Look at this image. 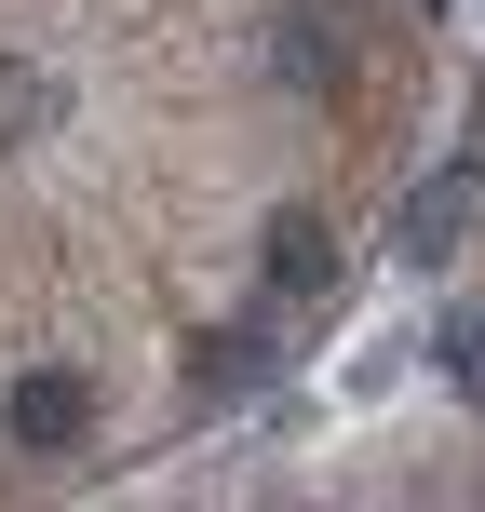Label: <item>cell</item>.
<instances>
[{
	"instance_id": "6da1fadb",
	"label": "cell",
	"mask_w": 485,
	"mask_h": 512,
	"mask_svg": "<svg viewBox=\"0 0 485 512\" xmlns=\"http://www.w3.org/2000/svg\"><path fill=\"white\" fill-rule=\"evenodd\" d=\"M0 432H14L27 459H68V445L95 432V378H81V364H27V378L0 391Z\"/></svg>"
},
{
	"instance_id": "7a4b0ae2",
	"label": "cell",
	"mask_w": 485,
	"mask_h": 512,
	"mask_svg": "<svg viewBox=\"0 0 485 512\" xmlns=\"http://www.w3.org/2000/svg\"><path fill=\"white\" fill-rule=\"evenodd\" d=\"M256 283H270V297H324L337 283V230L324 216H270V230H256Z\"/></svg>"
},
{
	"instance_id": "3957f363",
	"label": "cell",
	"mask_w": 485,
	"mask_h": 512,
	"mask_svg": "<svg viewBox=\"0 0 485 512\" xmlns=\"http://www.w3.org/2000/svg\"><path fill=\"white\" fill-rule=\"evenodd\" d=\"M256 378H270V337L256 324H203L189 337V391H256Z\"/></svg>"
},
{
	"instance_id": "277c9868",
	"label": "cell",
	"mask_w": 485,
	"mask_h": 512,
	"mask_svg": "<svg viewBox=\"0 0 485 512\" xmlns=\"http://www.w3.org/2000/svg\"><path fill=\"white\" fill-rule=\"evenodd\" d=\"M54 68H27V54H0V149H27V135H54Z\"/></svg>"
},
{
	"instance_id": "5b68a950",
	"label": "cell",
	"mask_w": 485,
	"mask_h": 512,
	"mask_svg": "<svg viewBox=\"0 0 485 512\" xmlns=\"http://www.w3.org/2000/svg\"><path fill=\"white\" fill-rule=\"evenodd\" d=\"M270 54H283V81H310V95H337V68H351V41H337L324 14H283V41H270Z\"/></svg>"
},
{
	"instance_id": "8992f818",
	"label": "cell",
	"mask_w": 485,
	"mask_h": 512,
	"mask_svg": "<svg viewBox=\"0 0 485 512\" xmlns=\"http://www.w3.org/2000/svg\"><path fill=\"white\" fill-rule=\"evenodd\" d=\"M459 230H472V189H459V176H445V189H432V203H418V216H405V256H418V270H432V256H459Z\"/></svg>"
},
{
	"instance_id": "52a82bcc",
	"label": "cell",
	"mask_w": 485,
	"mask_h": 512,
	"mask_svg": "<svg viewBox=\"0 0 485 512\" xmlns=\"http://www.w3.org/2000/svg\"><path fill=\"white\" fill-rule=\"evenodd\" d=\"M445 378L485 405V310H459V324H445Z\"/></svg>"
}]
</instances>
